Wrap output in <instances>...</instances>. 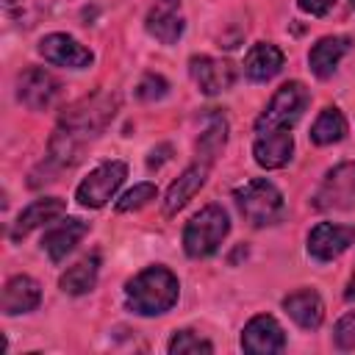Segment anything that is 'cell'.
Here are the masks:
<instances>
[{"mask_svg":"<svg viewBox=\"0 0 355 355\" xmlns=\"http://www.w3.org/2000/svg\"><path fill=\"white\" fill-rule=\"evenodd\" d=\"M116 105H119L116 97H111L105 92H97L92 97L78 100L75 105H69L61 114V119H58V125H55V130L47 141V155L39 166L44 172V178H42L44 183L55 180L58 172L72 169L83 158V150L111 125V119L116 114Z\"/></svg>","mask_w":355,"mask_h":355,"instance_id":"1","label":"cell"},{"mask_svg":"<svg viewBox=\"0 0 355 355\" xmlns=\"http://www.w3.org/2000/svg\"><path fill=\"white\" fill-rule=\"evenodd\" d=\"M180 294L178 277L166 266H147L125 286V302L139 316H161L166 313Z\"/></svg>","mask_w":355,"mask_h":355,"instance_id":"2","label":"cell"},{"mask_svg":"<svg viewBox=\"0 0 355 355\" xmlns=\"http://www.w3.org/2000/svg\"><path fill=\"white\" fill-rule=\"evenodd\" d=\"M233 200H236L241 216L252 227H269V225L280 222L286 214V202H283L280 189L275 183H269L266 178H252V180L241 183L233 191Z\"/></svg>","mask_w":355,"mask_h":355,"instance_id":"3","label":"cell"},{"mask_svg":"<svg viewBox=\"0 0 355 355\" xmlns=\"http://www.w3.org/2000/svg\"><path fill=\"white\" fill-rule=\"evenodd\" d=\"M230 233V219L225 214L222 205L211 202L205 208H200L183 230V250L189 258H208L219 250V244L225 241V236Z\"/></svg>","mask_w":355,"mask_h":355,"instance_id":"4","label":"cell"},{"mask_svg":"<svg viewBox=\"0 0 355 355\" xmlns=\"http://www.w3.org/2000/svg\"><path fill=\"white\" fill-rule=\"evenodd\" d=\"M308 100H311V94H308V89H305L300 80L283 83V86L272 94V100H269V105L261 111V116L255 119V133L275 130V128H288V130H291V128L297 125V119L302 116Z\"/></svg>","mask_w":355,"mask_h":355,"instance_id":"5","label":"cell"},{"mask_svg":"<svg viewBox=\"0 0 355 355\" xmlns=\"http://www.w3.org/2000/svg\"><path fill=\"white\" fill-rule=\"evenodd\" d=\"M128 178V164L125 161H105L89 172V178L80 180L75 197L83 208H103L125 183Z\"/></svg>","mask_w":355,"mask_h":355,"instance_id":"6","label":"cell"},{"mask_svg":"<svg viewBox=\"0 0 355 355\" xmlns=\"http://www.w3.org/2000/svg\"><path fill=\"white\" fill-rule=\"evenodd\" d=\"M316 211H347L355 205V161L333 166L311 202Z\"/></svg>","mask_w":355,"mask_h":355,"instance_id":"7","label":"cell"},{"mask_svg":"<svg viewBox=\"0 0 355 355\" xmlns=\"http://www.w3.org/2000/svg\"><path fill=\"white\" fill-rule=\"evenodd\" d=\"M17 97L31 111H47L61 97V80L44 67H28L17 75Z\"/></svg>","mask_w":355,"mask_h":355,"instance_id":"8","label":"cell"},{"mask_svg":"<svg viewBox=\"0 0 355 355\" xmlns=\"http://www.w3.org/2000/svg\"><path fill=\"white\" fill-rule=\"evenodd\" d=\"M286 347V333L280 322L269 313L252 316L241 330V349L250 355H272Z\"/></svg>","mask_w":355,"mask_h":355,"instance_id":"9","label":"cell"},{"mask_svg":"<svg viewBox=\"0 0 355 355\" xmlns=\"http://www.w3.org/2000/svg\"><path fill=\"white\" fill-rule=\"evenodd\" d=\"M39 53L44 61L55 67H67V69H86L94 61V53L69 33H47L39 42Z\"/></svg>","mask_w":355,"mask_h":355,"instance_id":"10","label":"cell"},{"mask_svg":"<svg viewBox=\"0 0 355 355\" xmlns=\"http://www.w3.org/2000/svg\"><path fill=\"white\" fill-rule=\"evenodd\" d=\"M352 244H355V227L352 225L319 222L308 233V255L316 261H333L341 252H347Z\"/></svg>","mask_w":355,"mask_h":355,"instance_id":"11","label":"cell"},{"mask_svg":"<svg viewBox=\"0 0 355 355\" xmlns=\"http://www.w3.org/2000/svg\"><path fill=\"white\" fill-rule=\"evenodd\" d=\"M189 72H191V80L197 83V89L208 97H214L219 92H227L236 80L233 64L222 61V58H211V55H194L189 61Z\"/></svg>","mask_w":355,"mask_h":355,"instance_id":"12","label":"cell"},{"mask_svg":"<svg viewBox=\"0 0 355 355\" xmlns=\"http://www.w3.org/2000/svg\"><path fill=\"white\" fill-rule=\"evenodd\" d=\"M291 153H294V136L288 133V128H275L255 136L252 155H255V164L263 169L286 166L291 161Z\"/></svg>","mask_w":355,"mask_h":355,"instance_id":"13","label":"cell"},{"mask_svg":"<svg viewBox=\"0 0 355 355\" xmlns=\"http://www.w3.org/2000/svg\"><path fill=\"white\" fill-rule=\"evenodd\" d=\"M208 172H211V164L194 158V164L186 166V169L180 172V178L166 189V197H164V214H166V216L178 214V211H180V208H183V205H186V202L205 186Z\"/></svg>","mask_w":355,"mask_h":355,"instance_id":"14","label":"cell"},{"mask_svg":"<svg viewBox=\"0 0 355 355\" xmlns=\"http://www.w3.org/2000/svg\"><path fill=\"white\" fill-rule=\"evenodd\" d=\"M42 302V288L33 277L28 275H14L6 280L3 286V297H0V308L6 316H19V313H31L36 311Z\"/></svg>","mask_w":355,"mask_h":355,"instance_id":"15","label":"cell"},{"mask_svg":"<svg viewBox=\"0 0 355 355\" xmlns=\"http://www.w3.org/2000/svg\"><path fill=\"white\" fill-rule=\"evenodd\" d=\"M86 233H89V222H83V219H61L55 227H50V230L44 233L42 250L47 252V258H50L53 263H61V261L78 247V241H80Z\"/></svg>","mask_w":355,"mask_h":355,"instance_id":"16","label":"cell"},{"mask_svg":"<svg viewBox=\"0 0 355 355\" xmlns=\"http://www.w3.org/2000/svg\"><path fill=\"white\" fill-rule=\"evenodd\" d=\"M64 211H67V202H64L61 197H42V200H33L28 208L19 211V216H17L14 227H11V241L25 239L31 230H36V227H42V225L58 219Z\"/></svg>","mask_w":355,"mask_h":355,"instance_id":"17","label":"cell"},{"mask_svg":"<svg viewBox=\"0 0 355 355\" xmlns=\"http://www.w3.org/2000/svg\"><path fill=\"white\" fill-rule=\"evenodd\" d=\"M283 308L294 319V324H300L302 330H316L324 322V302L313 288H297L286 294Z\"/></svg>","mask_w":355,"mask_h":355,"instance_id":"18","label":"cell"},{"mask_svg":"<svg viewBox=\"0 0 355 355\" xmlns=\"http://www.w3.org/2000/svg\"><path fill=\"white\" fill-rule=\"evenodd\" d=\"M349 47H352V42H349V36H322L313 47H311V53H308V67H311V72L316 75V78H330L333 72H336V67L341 64V58L349 53Z\"/></svg>","mask_w":355,"mask_h":355,"instance_id":"19","label":"cell"},{"mask_svg":"<svg viewBox=\"0 0 355 355\" xmlns=\"http://www.w3.org/2000/svg\"><path fill=\"white\" fill-rule=\"evenodd\" d=\"M283 50L272 42H258L250 47L247 58H244V75L255 83H266L272 80L280 69H283Z\"/></svg>","mask_w":355,"mask_h":355,"instance_id":"20","label":"cell"},{"mask_svg":"<svg viewBox=\"0 0 355 355\" xmlns=\"http://www.w3.org/2000/svg\"><path fill=\"white\" fill-rule=\"evenodd\" d=\"M97 275H100V252H92V255H83L78 263H72V266L58 277V286H61L64 294L80 297V294H86V291L94 288Z\"/></svg>","mask_w":355,"mask_h":355,"instance_id":"21","label":"cell"},{"mask_svg":"<svg viewBox=\"0 0 355 355\" xmlns=\"http://www.w3.org/2000/svg\"><path fill=\"white\" fill-rule=\"evenodd\" d=\"M144 28L153 39H158L161 44H175L183 31H186V22L183 17L178 14V8H161V6H153L147 19H144Z\"/></svg>","mask_w":355,"mask_h":355,"instance_id":"22","label":"cell"},{"mask_svg":"<svg viewBox=\"0 0 355 355\" xmlns=\"http://www.w3.org/2000/svg\"><path fill=\"white\" fill-rule=\"evenodd\" d=\"M225 144H227V119L222 114H211L202 125V133L194 144V153H197L200 161L214 164L216 155L225 150Z\"/></svg>","mask_w":355,"mask_h":355,"instance_id":"23","label":"cell"},{"mask_svg":"<svg viewBox=\"0 0 355 355\" xmlns=\"http://www.w3.org/2000/svg\"><path fill=\"white\" fill-rule=\"evenodd\" d=\"M347 136V119L336 105H327L319 111V116L311 125V141L324 147V144H336Z\"/></svg>","mask_w":355,"mask_h":355,"instance_id":"24","label":"cell"},{"mask_svg":"<svg viewBox=\"0 0 355 355\" xmlns=\"http://www.w3.org/2000/svg\"><path fill=\"white\" fill-rule=\"evenodd\" d=\"M58 3H61V0H6V14H8L17 25L31 28V25H36L42 17L53 14Z\"/></svg>","mask_w":355,"mask_h":355,"instance_id":"25","label":"cell"},{"mask_svg":"<svg viewBox=\"0 0 355 355\" xmlns=\"http://www.w3.org/2000/svg\"><path fill=\"white\" fill-rule=\"evenodd\" d=\"M172 355H200V352H214V344L202 336H197L194 330H178L172 338H169V347H166Z\"/></svg>","mask_w":355,"mask_h":355,"instance_id":"26","label":"cell"},{"mask_svg":"<svg viewBox=\"0 0 355 355\" xmlns=\"http://www.w3.org/2000/svg\"><path fill=\"white\" fill-rule=\"evenodd\" d=\"M155 194H158L155 183H136L133 189H128V191L116 200V211H122V214L139 211V208H144L150 200H155Z\"/></svg>","mask_w":355,"mask_h":355,"instance_id":"27","label":"cell"},{"mask_svg":"<svg viewBox=\"0 0 355 355\" xmlns=\"http://www.w3.org/2000/svg\"><path fill=\"white\" fill-rule=\"evenodd\" d=\"M166 89H169V83H166L161 75L147 72V75L139 80V86H136V97H139V100L153 103V100H161V97L166 94Z\"/></svg>","mask_w":355,"mask_h":355,"instance_id":"28","label":"cell"},{"mask_svg":"<svg viewBox=\"0 0 355 355\" xmlns=\"http://www.w3.org/2000/svg\"><path fill=\"white\" fill-rule=\"evenodd\" d=\"M333 338H336V347H341V349L355 347V311L338 319V324L333 330Z\"/></svg>","mask_w":355,"mask_h":355,"instance_id":"29","label":"cell"},{"mask_svg":"<svg viewBox=\"0 0 355 355\" xmlns=\"http://www.w3.org/2000/svg\"><path fill=\"white\" fill-rule=\"evenodd\" d=\"M333 3H336V0H297L300 11H305V14H311V17H324V14L333 8Z\"/></svg>","mask_w":355,"mask_h":355,"instance_id":"30","label":"cell"},{"mask_svg":"<svg viewBox=\"0 0 355 355\" xmlns=\"http://www.w3.org/2000/svg\"><path fill=\"white\" fill-rule=\"evenodd\" d=\"M344 300H355V269H352V277H349V283H347V291H344Z\"/></svg>","mask_w":355,"mask_h":355,"instance_id":"31","label":"cell"},{"mask_svg":"<svg viewBox=\"0 0 355 355\" xmlns=\"http://www.w3.org/2000/svg\"><path fill=\"white\" fill-rule=\"evenodd\" d=\"M155 6H161V8H178L180 0H155Z\"/></svg>","mask_w":355,"mask_h":355,"instance_id":"32","label":"cell"},{"mask_svg":"<svg viewBox=\"0 0 355 355\" xmlns=\"http://www.w3.org/2000/svg\"><path fill=\"white\" fill-rule=\"evenodd\" d=\"M349 6H352V8H355V0H349Z\"/></svg>","mask_w":355,"mask_h":355,"instance_id":"33","label":"cell"}]
</instances>
